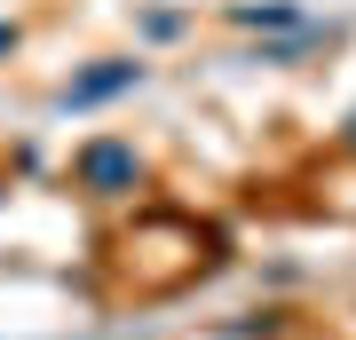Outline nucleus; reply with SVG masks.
<instances>
[{"instance_id": "nucleus-1", "label": "nucleus", "mask_w": 356, "mask_h": 340, "mask_svg": "<svg viewBox=\"0 0 356 340\" xmlns=\"http://www.w3.org/2000/svg\"><path fill=\"white\" fill-rule=\"evenodd\" d=\"M79 182L103 190V198H119V190L143 182V159L127 151V143H95V151H79Z\"/></svg>"}, {"instance_id": "nucleus-2", "label": "nucleus", "mask_w": 356, "mask_h": 340, "mask_svg": "<svg viewBox=\"0 0 356 340\" xmlns=\"http://www.w3.org/2000/svg\"><path fill=\"white\" fill-rule=\"evenodd\" d=\"M143 79V63H119V72H88L79 88H64V103H103V95H119V88H135Z\"/></svg>"}]
</instances>
